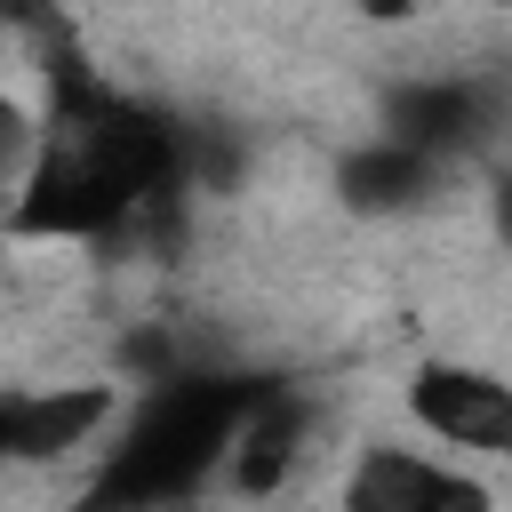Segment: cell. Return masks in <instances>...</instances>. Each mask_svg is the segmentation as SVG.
<instances>
[{
    "instance_id": "52a82bcc",
    "label": "cell",
    "mask_w": 512,
    "mask_h": 512,
    "mask_svg": "<svg viewBox=\"0 0 512 512\" xmlns=\"http://www.w3.org/2000/svg\"><path fill=\"white\" fill-rule=\"evenodd\" d=\"M480 128V104H472V88H448V80H432V88H400L392 96V144H408V152H448V144H464Z\"/></svg>"
},
{
    "instance_id": "5bb4252c",
    "label": "cell",
    "mask_w": 512,
    "mask_h": 512,
    "mask_svg": "<svg viewBox=\"0 0 512 512\" xmlns=\"http://www.w3.org/2000/svg\"><path fill=\"white\" fill-rule=\"evenodd\" d=\"M8 8H16V0H0V16H8Z\"/></svg>"
},
{
    "instance_id": "8fae6325",
    "label": "cell",
    "mask_w": 512,
    "mask_h": 512,
    "mask_svg": "<svg viewBox=\"0 0 512 512\" xmlns=\"http://www.w3.org/2000/svg\"><path fill=\"white\" fill-rule=\"evenodd\" d=\"M360 16H376V24H408L416 0H360Z\"/></svg>"
},
{
    "instance_id": "7a4b0ae2",
    "label": "cell",
    "mask_w": 512,
    "mask_h": 512,
    "mask_svg": "<svg viewBox=\"0 0 512 512\" xmlns=\"http://www.w3.org/2000/svg\"><path fill=\"white\" fill-rule=\"evenodd\" d=\"M136 216V200L120 192V176L96 160L88 136L56 128L40 144V160L24 168L16 184V208H8V232L16 240H104Z\"/></svg>"
},
{
    "instance_id": "7c38bea8",
    "label": "cell",
    "mask_w": 512,
    "mask_h": 512,
    "mask_svg": "<svg viewBox=\"0 0 512 512\" xmlns=\"http://www.w3.org/2000/svg\"><path fill=\"white\" fill-rule=\"evenodd\" d=\"M0 464H16V392H0Z\"/></svg>"
},
{
    "instance_id": "3957f363",
    "label": "cell",
    "mask_w": 512,
    "mask_h": 512,
    "mask_svg": "<svg viewBox=\"0 0 512 512\" xmlns=\"http://www.w3.org/2000/svg\"><path fill=\"white\" fill-rule=\"evenodd\" d=\"M408 416L448 448H512V384L464 360H424L408 376Z\"/></svg>"
},
{
    "instance_id": "6da1fadb",
    "label": "cell",
    "mask_w": 512,
    "mask_h": 512,
    "mask_svg": "<svg viewBox=\"0 0 512 512\" xmlns=\"http://www.w3.org/2000/svg\"><path fill=\"white\" fill-rule=\"evenodd\" d=\"M264 392L272 384H248V376H160L152 400L136 408L128 440L112 448L104 480L88 488V512H144V504L200 488L232 456V440Z\"/></svg>"
},
{
    "instance_id": "5b68a950",
    "label": "cell",
    "mask_w": 512,
    "mask_h": 512,
    "mask_svg": "<svg viewBox=\"0 0 512 512\" xmlns=\"http://www.w3.org/2000/svg\"><path fill=\"white\" fill-rule=\"evenodd\" d=\"M296 440H304V400H296V392H264V400L248 408L232 456H224L232 488H240V496H272V488L288 480V464H296Z\"/></svg>"
},
{
    "instance_id": "ba28073f",
    "label": "cell",
    "mask_w": 512,
    "mask_h": 512,
    "mask_svg": "<svg viewBox=\"0 0 512 512\" xmlns=\"http://www.w3.org/2000/svg\"><path fill=\"white\" fill-rule=\"evenodd\" d=\"M424 456L408 448H368L344 480V512H416V488H424Z\"/></svg>"
},
{
    "instance_id": "9c48e42d",
    "label": "cell",
    "mask_w": 512,
    "mask_h": 512,
    "mask_svg": "<svg viewBox=\"0 0 512 512\" xmlns=\"http://www.w3.org/2000/svg\"><path fill=\"white\" fill-rule=\"evenodd\" d=\"M416 512H496V496H488L472 472L432 464V472H424V488H416Z\"/></svg>"
},
{
    "instance_id": "8992f818",
    "label": "cell",
    "mask_w": 512,
    "mask_h": 512,
    "mask_svg": "<svg viewBox=\"0 0 512 512\" xmlns=\"http://www.w3.org/2000/svg\"><path fill=\"white\" fill-rule=\"evenodd\" d=\"M432 184H440V160H432V152H408V144H392V136L368 144V152H352V160L336 168V192H344L352 208H368V216H376V208H384V216H392V208H416Z\"/></svg>"
},
{
    "instance_id": "277c9868",
    "label": "cell",
    "mask_w": 512,
    "mask_h": 512,
    "mask_svg": "<svg viewBox=\"0 0 512 512\" xmlns=\"http://www.w3.org/2000/svg\"><path fill=\"white\" fill-rule=\"evenodd\" d=\"M120 416L112 384H64V392H16V464H56L88 448Z\"/></svg>"
},
{
    "instance_id": "4fadbf2b",
    "label": "cell",
    "mask_w": 512,
    "mask_h": 512,
    "mask_svg": "<svg viewBox=\"0 0 512 512\" xmlns=\"http://www.w3.org/2000/svg\"><path fill=\"white\" fill-rule=\"evenodd\" d=\"M496 232H504V240H512V176H504V184H496Z\"/></svg>"
},
{
    "instance_id": "30bf717a",
    "label": "cell",
    "mask_w": 512,
    "mask_h": 512,
    "mask_svg": "<svg viewBox=\"0 0 512 512\" xmlns=\"http://www.w3.org/2000/svg\"><path fill=\"white\" fill-rule=\"evenodd\" d=\"M32 160H40V128H32V112L16 96H0V176H16Z\"/></svg>"
}]
</instances>
